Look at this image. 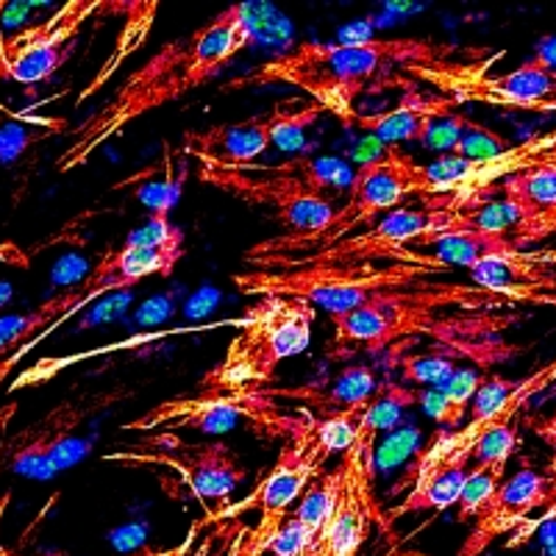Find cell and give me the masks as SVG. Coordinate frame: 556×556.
I'll return each mask as SVG.
<instances>
[{"label":"cell","mask_w":556,"mask_h":556,"mask_svg":"<svg viewBox=\"0 0 556 556\" xmlns=\"http://www.w3.org/2000/svg\"><path fill=\"white\" fill-rule=\"evenodd\" d=\"M498 198L518 206L520 212H543L556 206V159L534 170L509 176L498 184Z\"/></svg>","instance_id":"22"},{"label":"cell","mask_w":556,"mask_h":556,"mask_svg":"<svg viewBox=\"0 0 556 556\" xmlns=\"http://www.w3.org/2000/svg\"><path fill=\"white\" fill-rule=\"evenodd\" d=\"M506 465H509L506 456H498V454L476 456L473 465L468 468V476H465V484H462L459 501H456L462 523H470V520L484 509L486 501L493 498L495 490L504 484Z\"/></svg>","instance_id":"21"},{"label":"cell","mask_w":556,"mask_h":556,"mask_svg":"<svg viewBox=\"0 0 556 556\" xmlns=\"http://www.w3.org/2000/svg\"><path fill=\"white\" fill-rule=\"evenodd\" d=\"M456 362L451 354H443V351H434V354H417L401 359V376L404 381H412V384H429L440 387L456 374Z\"/></svg>","instance_id":"23"},{"label":"cell","mask_w":556,"mask_h":556,"mask_svg":"<svg viewBox=\"0 0 556 556\" xmlns=\"http://www.w3.org/2000/svg\"><path fill=\"white\" fill-rule=\"evenodd\" d=\"M253 9V3H235L195 28L190 37L162 45L121 84L112 101L73 134L67 151L56 159V170L70 173L84 167L98 148L126 131L142 114L181 101L192 89L215 81L256 37Z\"/></svg>","instance_id":"2"},{"label":"cell","mask_w":556,"mask_h":556,"mask_svg":"<svg viewBox=\"0 0 556 556\" xmlns=\"http://www.w3.org/2000/svg\"><path fill=\"white\" fill-rule=\"evenodd\" d=\"M117 399H123V392L84 395V399L62 401L59 406H53L42 420L12 437V443H9V470L34 481H51L62 470L87 459L92 443L76 434L78 426L92 412H101L103 406L114 404Z\"/></svg>","instance_id":"14"},{"label":"cell","mask_w":556,"mask_h":556,"mask_svg":"<svg viewBox=\"0 0 556 556\" xmlns=\"http://www.w3.org/2000/svg\"><path fill=\"white\" fill-rule=\"evenodd\" d=\"M459 103L451 101L448 96L440 92H424V89H412L401 98L399 103L387 112L376 114H356L354 128H362L370 137L381 139L387 146H401V142H424L426 134L440 121H448L456 114Z\"/></svg>","instance_id":"19"},{"label":"cell","mask_w":556,"mask_h":556,"mask_svg":"<svg viewBox=\"0 0 556 556\" xmlns=\"http://www.w3.org/2000/svg\"><path fill=\"white\" fill-rule=\"evenodd\" d=\"M315 306L298 298L265 295L235 320L240 334L228 342L226 354L201 379L203 395H251L276 379L281 362L304 354L315 329Z\"/></svg>","instance_id":"8"},{"label":"cell","mask_w":556,"mask_h":556,"mask_svg":"<svg viewBox=\"0 0 556 556\" xmlns=\"http://www.w3.org/2000/svg\"><path fill=\"white\" fill-rule=\"evenodd\" d=\"M248 424L253 431L262 437H290L301 434L309 426L317 424V417L309 409H287L276 404V392L260 390L251 395H192V399H173L165 404L153 406L137 420H128L123 431H173V429H190L201 434H226L237 426Z\"/></svg>","instance_id":"11"},{"label":"cell","mask_w":556,"mask_h":556,"mask_svg":"<svg viewBox=\"0 0 556 556\" xmlns=\"http://www.w3.org/2000/svg\"><path fill=\"white\" fill-rule=\"evenodd\" d=\"M0 556H7V554H3V551H0Z\"/></svg>","instance_id":"29"},{"label":"cell","mask_w":556,"mask_h":556,"mask_svg":"<svg viewBox=\"0 0 556 556\" xmlns=\"http://www.w3.org/2000/svg\"><path fill=\"white\" fill-rule=\"evenodd\" d=\"M212 554V540H203L201 545H195V551H192L190 556H208Z\"/></svg>","instance_id":"28"},{"label":"cell","mask_w":556,"mask_h":556,"mask_svg":"<svg viewBox=\"0 0 556 556\" xmlns=\"http://www.w3.org/2000/svg\"><path fill=\"white\" fill-rule=\"evenodd\" d=\"M320 420V417H317ZM331 451L326 448V443L317 434V424L309 426L301 434L290 437L285 445H281V454L278 462L270 468V473L260 481V486L248 495L242 504L226 506L220 509V518H235V515L245 513V509H260V529L253 531L248 543H240L231 556H262L270 548L273 538L278 534V529L285 526V520L290 518V509L295 506V501L304 498V493L309 490L312 481L317 476H323V465L331 459Z\"/></svg>","instance_id":"12"},{"label":"cell","mask_w":556,"mask_h":556,"mask_svg":"<svg viewBox=\"0 0 556 556\" xmlns=\"http://www.w3.org/2000/svg\"><path fill=\"white\" fill-rule=\"evenodd\" d=\"M109 459L146 462L176 470L184 486L203 504H226V498L248 479L240 456L223 440L208 443H187L173 431H156L126 454H112Z\"/></svg>","instance_id":"16"},{"label":"cell","mask_w":556,"mask_h":556,"mask_svg":"<svg viewBox=\"0 0 556 556\" xmlns=\"http://www.w3.org/2000/svg\"><path fill=\"white\" fill-rule=\"evenodd\" d=\"M412 195L434 201L426 165H420L399 146H387L379 156L367 159L365 165L356 167L354 178L348 184V203L342 208H334L329 226L306 237L281 235L276 240L260 242L256 248L245 251V262H251L253 270H281L290 262L304 260V256L348 240L351 235H356V228L370 223L381 212H395L401 201Z\"/></svg>","instance_id":"7"},{"label":"cell","mask_w":556,"mask_h":556,"mask_svg":"<svg viewBox=\"0 0 556 556\" xmlns=\"http://www.w3.org/2000/svg\"><path fill=\"white\" fill-rule=\"evenodd\" d=\"M484 379L486 376L481 370H476V367H456V374L445 384L420 395V404L434 417V424L440 429L454 431L462 426V417L470 409L476 392L484 384Z\"/></svg>","instance_id":"20"},{"label":"cell","mask_w":556,"mask_h":556,"mask_svg":"<svg viewBox=\"0 0 556 556\" xmlns=\"http://www.w3.org/2000/svg\"><path fill=\"white\" fill-rule=\"evenodd\" d=\"M504 53H495L486 62L445 59L434 64H415L404 73L415 81L429 84L434 92L448 96L456 103H486V106L515 109V112L556 114V64L538 53L509 73L495 76L490 67Z\"/></svg>","instance_id":"10"},{"label":"cell","mask_w":556,"mask_h":556,"mask_svg":"<svg viewBox=\"0 0 556 556\" xmlns=\"http://www.w3.org/2000/svg\"><path fill=\"white\" fill-rule=\"evenodd\" d=\"M198 181L240 198L248 206L276 212L287 235L306 237L329 226L334 206L323 190H342L354 173L334 156H301L285 165H217L198 162Z\"/></svg>","instance_id":"6"},{"label":"cell","mask_w":556,"mask_h":556,"mask_svg":"<svg viewBox=\"0 0 556 556\" xmlns=\"http://www.w3.org/2000/svg\"><path fill=\"white\" fill-rule=\"evenodd\" d=\"M556 498V481L538 470H518L513 479H504V484L495 490V495L484 504L476 523L470 529L468 540L462 543L456 556H481L498 538L529 523V518L540 506H551Z\"/></svg>","instance_id":"18"},{"label":"cell","mask_w":556,"mask_h":556,"mask_svg":"<svg viewBox=\"0 0 556 556\" xmlns=\"http://www.w3.org/2000/svg\"><path fill=\"white\" fill-rule=\"evenodd\" d=\"M323 114L326 112L317 103H295V98H287L265 114L190 131L184 137V153L195 156L198 162L245 167L270 151L273 142H278V148L295 146L304 128L315 126Z\"/></svg>","instance_id":"13"},{"label":"cell","mask_w":556,"mask_h":556,"mask_svg":"<svg viewBox=\"0 0 556 556\" xmlns=\"http://www.w3.org/2000/svg\"><path fill=\"white\" fill-rule=\"evenodd\" d=\"M103 0H70L51 17L0 42V73L23 87L51 81L78 48L92 14L112 9Z\"/></svg>","instance_id":"15"},{"label":"cell","mask_w":556,"mask_h":556,"mask_svg":"<svg viewBox=\"0 0 556 556\" xmlns=\"http://www.w3.org/2000/svg\"><path fill=\"white\" fill-rule=\"evenodd\" d=\"M554 381L556 359L518 381L486 376L468 409V424L454 431H440V434L431 437L429 445L417 454L415 468L409 470V495L401 504L392 506L384 518L399 520L412 513L440 515L451 509V506H456L476 451L495 431L518 424L520 412L531 404V399H538L540 392L554 384Z\"/></svg>","instance_id":"5"},{"label":"cell","mask_w":556,"mask_h":556,"mask_svg":"<svg viewBox=\"0 0 556 556\" xmlns=\"http://www.w3.org/2000/svg\"><path fill=\"white\" fill-rule=\"evenodd\" d=\"M548 523H556V498H554V504H551L548 509H545L543 518H538V520H534V523H531V531L540 529V526H548Z\"/></svg>","instance_id":"27"},{"label":"cell","mask_w":556,"mask_h":556,"mask_svg":"<svg viewBox=\"0 0 556 556\" xmlns=\"http://www.w3.org/2000/svg\"><path fill=\"white\" fill-rule=\"evenodd\" d=\"M448 270L445 265H417V262H351V265H304L290 270H248L235 273L237 290L242 295L298 298L329 312L359 309L390 292L412 290Z\"/></svg>","instance_id":"9"},{"label":"cell","mask_w":556,"mask_h":556,"mask_svg":"<svg viewBox=\"0 0 556 556\" xmlns=\"http://www.w3.org/2000/svg\"><path fill=\"white\" fill-rule=\"evenodd\" d=\"M12 298H14L12 281H7V278H0V309H7V306L12 304Z\"/></svg>","instance_id":"26"},{"label":"cell","mask_w":556,"mask_h":556,"mask_svg":"<svg viewBox=\"0 0 556 556\" xmlns=\"http://www.w3.org/2000/svg\"><path fill=\"white\" fill-rule=\"evenodd\" d=\"M184 245L187 237L181 228L165 212H153L146 226L134 228L121 248L103 253L101 262L76 287L45 298L34 309L0 317V387L37 342L87 309L92 301L106 292L128 290L151 276H173L184 260Z\"/></svg>","instance_id":"4"},{"label":"cell","mask_w":556,"mask_h":556,"mask_svg":"<svg viewBox=\"0 0 556 556\" xmlns=\"http://www.w3.org/2000/svg\"><path fill=\"white\" fill-rule=\"evenodd\" d=\"M504 301L476 285L426 281L412 290L390 292L359 309L331 317L337 345L381 351L401 340H434L437 351L479 367L513 359L518 348L498 340L518 315H498Z\"/></svg>","instance_id":"1"},{"label":"cell","mask_w":556,"mask_h":556,"mask_svg":"<svg viewBox=\"0 0 556 556\" xmlns=\"http://www.w3.org/2000/svg\"><path fill=\"white\" fill-rule=\"evenodd\" d=\"M454 53V45L431 39L342 34L340 42H301L281 56L267 59L251 76L228 84V89L287 84L306 92L312 103L334 114L342 126H354L359 98L387 87L392 73H404L415 64L445 62Z\"/></svg>","instance_id":"3"},{"label":"cell","mask_w":556,"mask_h":556,"mask_svg":"<svg viewBox=\"0 0 556 556\" xmlns=\"http://www.w3.org/2000/svg\"><path fill=\"white\" fill-rule=\"evenodd\" d=\"M208 520H212V523H217V520H223V518H220V513H215L212 518L198 520V523L190 529V534H187V538H184L178 545H170V548H162V551L146 548V551H139V554H134V556H190L192 548H195L198 538H201V529L208 523Z\"/></svg>","instance_id":"25"},{"label":"cell","mask_w":556,"mask_h":556,"mask_svg":"<svg viewBox=\"0 0 556 556\" xmlns=\"http://www.w3.org/2000/svg\"><path fill=\"white\" fill-rule=\"evenodd\" d=\"M468 278L470 285L501 298L504 304L556 309V248H506L470 267Z\"/></svg>","instance_id":"17"},{"label":"cell","mask_w":556,"mask_h":556,"mask_svg":"<svg viewBox=\"0 0 556 556\" xmlns=\"http://www.w3.org/2000/svg\"><path fill=\"white\" fill-rule=\"evenodd\" d=\"M39 137H31L26 128H20L17 123L12 126H3L0 128V162H14L20 153L26 151L31 142H37Z\"/></svg>","instance_id":"24"}]
</instances>
